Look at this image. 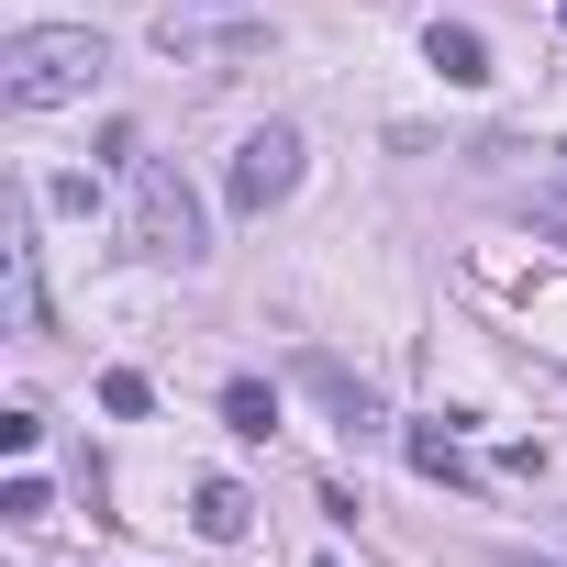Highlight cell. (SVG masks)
Here are the masks:
<instances>
[{
	"label": "cell",
	"instance_id": "cell-12",
	"mask_svg": "<svg viewBox=\"0 0 567 567\" xmlns=\"http://www.w3.org/2000/svg\"><path fill=\"white\" fill-rule=\"evenodd\" d=\"M312 567H334V556H312Z\"/></svg>",
	"mask_w": 567,
	"mask_h": 567
},
{
	"label": "cell",
	"instance_id": "cell-8",
	"mask_svg": "<svg viewBox=\"0 0 567 567\" xmlns=\"http://www.w3.org/2000/svg\"><path fill=\"white\" fill-rule=\"evenodd\" d=\"M412 467H423V478H456V489L478 478V467L456 456V434H434V423H412Z\"/></svg>",
	"mask_w": 567,
	"mask_h": 567
},
{
	"label": "cell",
	"instance_id": "cell-9",
	"mask_svg": "<svg viewBox=\"0 0 567 567\" xmlns=\"http://www.w3.org/2000/svg\"><path fill=\"white\" fill-rule=\"evenodd\" d=\"M0 267H12V323H23V334H45V290H34V245H12Z\"/></svg>",
	"mask_w": 567,
	"mask_h": 567
},
{
	"label": "cell",
	"instance_id": "cell-6",
	"mask_svg": "<svg viewBox=\"0 0 567 567\" xmlns=\"http://www.w3.org/2000/svg\"><path fill=\"white\" fill-rule=\"evenodd\" d=\"M423 56H434L456 90H478V79H489V45H478V23H434V34H423Z\"/></svg>",
	"mask_w": 567,
	"mask_h": 567
},
{
	"label": "cell",
	"instance_id": "cell-13",
	"mask_svg": "<svg viewBox=\"0 0 567 567\" xmlns=\"http://www.w3.org/2000/svg\"><path fill=\"white\" fill-rule=\"evenodd\" d=\"M556 23H567V12H556Z\"/></svg>",
	"mask_w": 567,
	"mask_h": 567
},
{
	"label": "cell",
	"instance_id": "cell-3",
	"mask_svg": "<svg viewBox=\"0 0 567 567\" xmlns=\"http://www.w3.org/2000/svg\"><path fill=\"white\" fill-rule=\"evenodd\" d=\"M290 189H301V134L290 123H267V134L234 145V178H223L234 212H267V200H290Z\"/></svg>",
	"mask_w": 567,
	"mask_h": 567
},
{
	"label": "cell",
	"instance_id": "cell-2",
	"mask_svg": "<svg viewBox=\"0 0 567 567\" xmlns=\"http://www.w3.org/2000/svg\"><path fill=\"white\" fill-rule=\"evenodd\" d=\"M134 256L156 267H200V200L167 156H134Z\"/></svg>",
	"mask_w": 567,
	"mask_h": 567
},
{
	"label": "cell",
	"instance_id": "cell-11",
	"mask_svg": "<svg viewBox=\"0 0 567 567\" xmlns=\"http://www.w3.org/2000/svg\"><path fill=\"white\" fill-rule=\"evenodd\" d=\"M101 412H123V423H134V412H156V390H145L134 368H112V379H101Z\"/></svg>",
	"mask_w": 567,
	"mask_h": 567
},
{
	"label": "cell",
	"instance_id": "cell-10",
	"mask_svg": "<svg viewBox=\"0 0 567 567\" xmlns=\"http://www.w3.org/2000/svg\"><path fill=\"white\" fill-rule=\"evenodd\" d=\"M45 512H56V501H45V478H34V467L0 489V523H45Z\"/></svg>",
	"mask_w": 567,
	"mask_h": 567
},
{
	"label": "cell",
	"instance_id": "cell-5",
	"mask_svg": "<svg viewBox=\"0 0 567 567\" xmlns=\"http://www.w3.org/2000/svg\"><path fill=\"white\" fill-rule=\"evenodd\" d=\"M189 523H200L212 545H245V523H256V501H245L234 478H200V489H189Z\"/></svg>",
	"mask_w": 567,
	"mask_h": 567
},
{
	"label": "cell",
	"instance_id": "cell-4",
	"mask_svg": "<svg viewBox=\"0 0 567 567\" xmlns=\"http://www.w3.org/2000/svg\"><path fill=\"white\" fill-rule=\"evenodd\" d=\"M301 390H312V401H323V412H334V423H346L357 445H368V434H390V423H379V401H368V379H346V368H334L323 346L301 357Z\"/></svg>",
	"mask_w": 567,
	"mask_h": 567
},
{
	"label": "cell",
	"instance_id": "cell-7",
	"mask_svg": "<svg viewBox=\"0 0 567 567\" xmlns=\"http://www.w3.org/2000/svg\"><path fill=\"white\" fill-rule=\"evenodd\" d=\"M223 423H234L245 445H267V434H278V390H267V379H234V390H223Z\"/></svg>",
	"mask_w": 567,
	"mask_h": 567
},
{
	"label": "cell",
	"instance_id": "cell-1",
	"mask_svg": "<svg viewBox=\"0 0 567 567\" xmlns=\"http://www.w3.org/2000/svg\"><path fill=\"white\" fill-rule=\"evenodd\" d=\"M101 34L90 23H23L12 45H0V101L12 112H68V101H90L101 90Z\"/></svg>",
	"mask_w": 567,
	"mask_h": 567
}]
</instances>
